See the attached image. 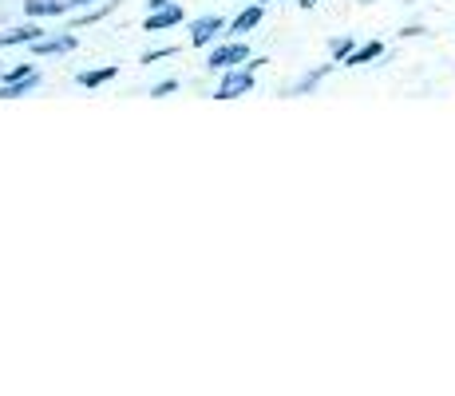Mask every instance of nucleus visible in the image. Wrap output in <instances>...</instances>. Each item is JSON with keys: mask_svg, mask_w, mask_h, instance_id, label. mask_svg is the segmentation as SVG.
<instances>
[{"mask_svg": "<svg viewBox=\"0 0 455 396\" xmlns=\"http://www.w3.org/2000/svg\"><path fill=\"white\" fill-rule=\"evenodd\" d=\"M250 87H253V76L250 72H234V76H226L222 84H218L214 100H234V95H246Z\"/></svg>", "mask_w": 455, "mask_h": 396, "instance_id": "obj_1", "label": "nucleus"}, {"mask_svg": "<svg viewBox=\"0 0 455 396\" xmlns=\"http://www.w3.org/2000/svg\"><path fill=\"white\" fill-rule=\"evenodd\" d=\"M246 56H250L246 44H226V48L210 52V68H234V64H242Z\"/></svg>", "mask_w": 455, "mask_h": 396, "instance_id": "obj_2", "label": "nucleus"}, {"mask_svg": "<svg viewBox=\"0 0 455 396\" xmlns=\"http://www.w3.org/2000/svg\"><path fill=\"white\" fill-rule=\"evenodd\" d=\"M222 28H226L222 16H203V20H195V28H190V44H198V48H203V44H210Z\"/></svg>", "mask_w": 455, "mask_h": 396, "instance_id": "obj_3", "label": "nucleus"}, {"mask_svg": "<svg viewBox=\"0 0 455 396\" xmlns=\"http://www.w3.org/2000/svg\"><path fill=\"white\" fill-rule=\"evenodd\" d=\"M68 4H72V0H24V12L28 16H60V12H68Z\"/></svg>", "mask_w": 455, "mask_h": 396, "instance_id": "obj_4", "label": "nucleus"}, {"mask_svg": "<svg viewBox=\"0 0 455 396\" xmlns=\"http://www.w3.org/2000/svg\"><path fill=\"white\" fill-rule=\"evenodd\" d=\"M36 40H40V28H36V24H24V28L0 32V48H12V44H36Z\"/></svg>", "mask_w": 455, "mask_h": 396, "instance_id": "obj_5", "label": "nucleus"}, {"mask_svg": "<svg viewBox=\"0 0 455 396\" xmlns=\"http://www.w3.org/2000/svg\"><path fill=\"white\" fill-rule=\"evenodd\" d=\"M376 56H384V44L380 40H369V44H361V48H353V56L345 60L348 68H361V64H369V60H376Z\"/></svg>", "mask_w": 455, "mask_h": 396, "instance_id": "obj_6", "label": "nucleus"}, {"mask_svg": "<svg viewBox=\"0 0 455 396\" xmlns=\"http://www.w3.org/2000/svg\"><path fill=\"white\" fill-rule=\"evenodd\" d=\"M182 20V8H159L155 16H147V32H159V28H171V24Z\"/></svg>", "mask_w": 455, "mask_h": 396, "instance_id": "obj_7", "label": "nucleus"}, {"mask_svg": "<svg viewBox=\"0 0 455 396\" xmlns=\"http://www.w3.org/2000/svg\"><path fill=\"white\" fill-rule=\"evenodd\" d=\"M32 87H36V72H32L28 79H16V84H4V87H0V100H16V95L32 92Z\"/></svg>", "mask_w": 455, "mask_h": 396, "instance_id": "obj_8", "label": "nucleus"}, {"mask_svg": "<svg viewBox=\"0 0 455 396\" xmlns=\"http://www.w3.org/2000/svg\"><path fill=\"white\" fill-rule=\"evenodd\" d=\"M76 40L72 36H60V40H36V52L40 56H52V52H72Z\"/></svg>", "mask_w": 455, "mask_h": 396, "instance_id": "obj_9", "label": "nucleus"}, {"mask_svg": "<svg viewBox=\"0 0 455 396\" xmlns=\"http://www.w3.org/2000/svg\"><path fill=\"white\" fill-rule=\"evenodd\" d=\"M258 20H261V4H253V8H246V12H242L238 20L230 24V28H234V32H250V28H253V24H258Z\"/></svg>", "mask_w": 455, "mask_h": 396, "instance_id": "obj_10", "label": "nucleus"}, {"mask_svg": "<svg viewBox=\"0 0 455 396\" xmlns=\"http://www.w3.org/2000/svg\"><path fill=\"white\" fill-rule=\"evenodd\" d=\"M111 76H116V68H100V72H80L76 79H80L84 87H100V84H108Z\"/></svg>", "mask_w": 455, "mask_h": 396, "instance_id": "obj_11", "label": "nucleus"}, {"mask_svg": "<svg viewBox=\"0 0 455 396\" xmlns=\"http://www.w3.org/2000/svg\"><path fill=\"white\" fill-rule=\"evenodd\" d=\"M325 76H329V64H325V68H317V72H309L305 79H297L293 95H301V92H309V87H317V84H321V79H325Z\"/></svg>", "mask_w": 455, "mask_h": 396, "instance_id": "obj_12", "label": "nucleus"}, {"mask_svg": "<svg viewBox=\"0 0 455 396\" xmlns=\"http://www.w3.org/2000/svg\"><path fill=\"white\" fill-rule=\"evenodd\" d=\"M353 48H356V44L348 40V36H340V40H332V44H329V52H332V60H337V64H340V60L353 56Z\"/></svg>", "mask_w": 455, "mask_h": 396, "instance_id": "obj_13", "label": "nucleus"}, {"mask_svg": "<svg viewBox=\"0 0 455 396\" xmlns=\"http://www.w3.org/2000/svg\"><path fill=\"white\" fill-rule=\"evenodd\" d=\"M163 56H171V48H159V52H147V56H143V64H151V60H163Z\"/></svg>", "mask_w": 455, "mask_h": 396, "instance_id": "obj_14", "label": "nucleus"}, {"mask_svg": "<svg viewBox=\"0 0 455 396\" xmlns=\"http://www.w3.org/2000/svg\"><path fill=\"white\" fill-rule=\"evenodd\" d=\"M171 92H174V84H171V79H166V84H159L151 95H171Z\"/></svg>", "mask_w": 455, "mask_h": 396, "instance_id": "obj_15", "label": "nucleus"}, {"mask_svg": "<svg viewBox=\"0 0 455 396\" xmlns=\"http://www.w3.org/2000/svg\"><path fill=\"white\" fill-rule=\"evenodd\" d=\"M166 4H171V0H151V8H166Z\"/></svg>", "mask_w": 455, "mask_h": 396, "instance_id": "obj_16", "label": "nucleus"}, {"mask_svg": "<svg viewBox=\"0 0 455 396\" xmlns=\"http://www.w3.org/2000/svg\"><path fill=\"white\" fill-rule=\"evenodd\" d=\"M297 4H301V8H313V4H317V0H297Z\"/></svg>", "mask_w": 455, "mask_h": 396, "instance_id": "obj_17", "label": "nucleus"}, {"mask_svg": "<svg viewBox=\"0 0 455 396\" xmlns=\"http://www.w3.org/2000/svg\"><path fill=\"white\" fill-rule=\"evenodd\" d=\"M72 4H92V0H72Z\"/></svg>", "mask_w": 455, "mask_h": 396, "instance_id": "obj_18", "label": "nucleus"}, {"mask_svg": "<svg viewBox=\"0 0 455 396\" xmlns=\"http://www.w3.org/2000/svg\"><path fill=\"white\" fill-rule=\"evenodd\" d=\"M356 4H376V0H356Z\"/></svg>", "mask_w": 455, "mask_h": 396, "instance_id": "obj_19", "label": "nucleus"}, {"mask_svg": "<svg viewBox=\"0 0 455 396\" xmlns=\"http://www.w3.org/2000/svg\"><path fill=\"white\" fill-rule=\"evenodd\" d=\"M261 4H269V0H261Z\"/></svg>", "mask_w": 455, "mask_h": 396, "instance_id": "obj_20", "label": "nucleus"}]
</instances>
